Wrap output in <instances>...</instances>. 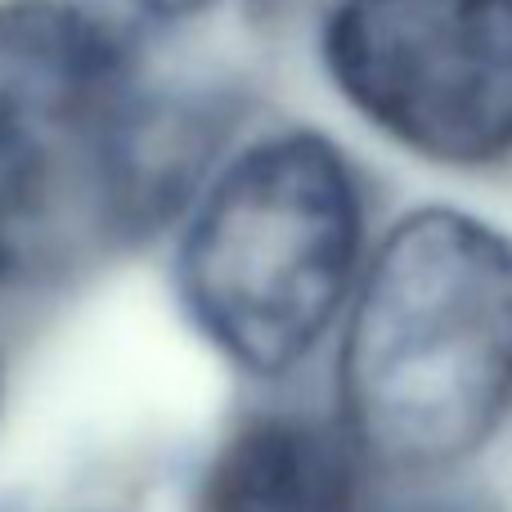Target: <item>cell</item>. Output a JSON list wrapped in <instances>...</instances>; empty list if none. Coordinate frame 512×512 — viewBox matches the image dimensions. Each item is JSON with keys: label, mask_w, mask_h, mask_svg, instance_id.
Instances as JSON below:
<instances>
[{"label": "cell", "mask_w": 512, "mask_h": 512, "mask_svg": "<svg viewBox=\"0 0 512 512\" xmlns=\"http://www.w3.org/2000/svg\"><path fill=\"white\" fill-rule=\"evenodd\" d=\"M135 5H144L149 14H162V18H185V14H198V9H207L212 0H135Z\"/></svg>", "instance_id": "8992f818"}, {"label": "cell", "mask_w": 512, "mask_h": 512, "mask_svg": "<svg viewBox=\"0 0 512 512\" xmlns=\"http://www.w3.org/2000/svg\"><path fill=\"white\" fill-rule=\"evenodd\" d=\"M360 256V194L310 131L270 135L221 171L180 248V297L234 364L279 373L337 315Z\"/></svg>", "instance_id": "7a4b0ae2"}, {"label": "cell", "mask_w": 512, "mask_h": 512, "mask_svg": "<svg viewBox=\"0 0 512 512\" xmlns=\"http://www.w3.org/2000/svg\"><path fill=\"white\" fill-rule=\"evenodd\" d=\"M126 108L131 68L108 23L72 0H0V274L117 176Z\"/></svg>", "instance_id": "3957f363"}, {"label": "cell", "mask_w": 512, "mask_h": 512, "mask_svg": "<svg viewBox=\"0 0 512 512\" xmlns=\"http://www.w3.org/2000/svg\"><path fill=\"white\" fill-rule=\"evenodd\" d=\"M355 450L310 418H256L207 468L198 512H355Z\"/></svg>", "instance_id": "5b68a950"}, {"label": "cell", "mask_w": 512, "mask_h": 512, "mask_svg": "<svg viewBox=\"0 0 512 512\" xmlns=\"http://www.w3.org/2000/svg\"><path fill=\"white\" fill-rule=\"evenodd\" d=\"M351 436L405 468L472 454L512 405V239L432 207L391 230L342 346Z\"/></svg>", "instance_id": "6da1fadb"}, {"label": "cell", "mask_w": 512, "mask_h": 512, "mask_svg": "<svg viewBox=\"0 0 512 512\" xmlns=\"http://www.w3.org/2000/svg\"><path fill=\"white\" fill-rule=\"evenodd\" d=\"M324 59L346 104L445 167L512 153V0H342Z\"/></svg>", "instance_id": "277c9868"}]
</instances>
